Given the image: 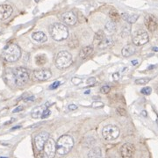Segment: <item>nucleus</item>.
Masks as SVG:
<instances>
[{
    "mask_svg": "<svg viewBox=\"0 0 158 158\" xmlns=\"http://www.w3.org/2000/svg\"><path fill=\"white\" fill-rule=\"evenodd\" d=\"M49 138V134L47 132H42L39 135H37L34 138V144L35 147H37V149L39 151H42L43 149V147L46 143V141H48V139Z\"/></svg>",
    "mask_w": 158,
    "mask_h": 158,
    "instance_id": "obj_10",
    "label": "nucleus"
},
{
    "mask_svg": "<svg viewBox=\"0 0 158 158\" xmlns=\"http://www.w3.org/2000/svg\"><path fill=\"white\" fill-rule=\"evenodd\" d=\"M50 113H51V112H50V110L49 109H47L46 111H44V113H42V119H46V118H48V116L50 115Z\"/></svg>",
    "mask_w": 158,
    "mask_h": 158,
    "instance_id": "obj_32",
    "label": "nucleus"
},
{
    "mask_svg": "<svg viewBox=\"0 0 158 158\" xmlns=\"http://www.w3.org/2000/svg\"><path fill=\"white\" fill-rule=\"evenodd\" d=\"M110 91H111V88H110V86H108V85H105V86H103V87L100 89V91H101L103 94H108V93L110 92Z\"/></svg>",
    "mask_w": 158,
    "mask_h": 158,
    "instance_id": "obj_29",
    "label": "nucleus"
},
{
    "mask_svg": "<svg viewBox=\"0 0 158 158\" xmlns=\"http://www.w3.org/2000/svg\"><path fill=\"white\" fill-rule=\"evenodd\" d=\"M149 81H150V78H149V77L140 78V79H137L136 81H135V84H140V85H144V84H147Z\"/></svg>",
    "mask_w": 158,
    "mask_h": 158,
    "instance_id": "obj_26",
    "label": "nucleus"
},
{
    "mask_svg": "<svg viewBox=\"0 0 158 158\" xmlns=\"http://www.w3.org/2000/svg\"><path fill=\"white\" fill-rule=\"evenodd\" d=\"M74 147V140L68 135L61 136L56 142V153L59 156L67 155Z\"/></svg>",
    "mask_w": 158,
    "mask_h": 158,
    "instance_id": "obj_1",
    "label": "nucleus"
},
{
    "mask_svg": "<svg viewBox=\"0 0 158 158\" xmlns=\"http://www.w3.org/2000/svg\"><path fill=\"white\" fill-rule=\"evenodd\" d=\"M105 30L107 33L113 34L116 31V24L113 21H108L105 26Z\"/></svg>",
    "mask_w": 158,
    "mask_h": 158,
    "instance_id": "obj_22",
    "label": "nucleus"
},
{
    "mask_svg": "<svg viewBox=\"0 0 158 158\" xmlns=\"http://www.w3.org/2000/svg\"><path fill=\"white\" fill-rule=\"evenodd\" d=\"M88 158H102L101 148L98 147H92L88 153Z\"/></svg>",
    "mask_w": 158,
    "mask_h": 158,
    "instance_id": "obj_21",
    "label": "nucleus"
},
{
    "mask_svg": "<svg viewBox=\"0 0 158 158\" xmlns=\"http://www.w3.org/2000/svg\"><path fill=\"white\" fill-rule=\"evenodd\" d=\"M68 109H69L70 111H75V110L77 109V106L76 105H69V107H68Z\"/></svg>",
    "mask_w": 158,
    "mask_h": 158,
    "instance_id": "obj_36",
    "label": "nucleus"
},
{
    "mask_svg": "<svg viewBox=\"0 0 158 158\" xmlns=\"http://www.w3.org/2000/svg\"><path fill=\"white\" fill-rule=\"evenodd\" d=\"M104 104L102 103V102H100V101H95L92 103V107L93 108H102L103 106H104Z\"/></svg>",
    "mask_w": 158,
    "mask_h": 158,
    "instance_id": "obj_31",
    "label": "nucleus"
},
{
    "mask_svg": "<svg viewBox=\"0 0 158 158\" xmlns=\"http://www.w3.org/2000/svg\"><path fill=\"white\" fill-rule=\"evenodd\" d=\"M13 120H14V119H11V120H9L8 122H6V123H5V125H8V124H10L11 122H13Z\"/></svg>",
    "mask_w": 158,
    "mask_h": 158,
    "instance_id": "obj_40",
    "label": "nucleus"
},
{
    "mask_svg": "<svg viewBox=\"0 0 158 158\" xmlns=\"http://www.w3.org/2000/svg\"><path fill=\"white\" fill-rule=\"evenodd\" d=\"M38 158H44V155H43V154H40V155L38 156Z\"/></svg>",
    "mask_w": 158,
    "mask_h": 158,
    "instance_id": "obj_44",
    "label": "nucleus"
},
{
    "mask_svg": "<svg viewBox=\"0 0 158 158\" xmlns=\"http://www.w3.org/2000/svg\"><path fill=\"white\" fill-rule=\"evenodd\" d=\"M47 62V57L44 55V54H40V55H37L36 58H35V63L37 65H44Z\"/></svg>",
    "mask_w": 158,
    "mask_h": 158,
    "instance_id": "obj_25",
    "label": "nucleus"
},
{
    "mask_svg": "<svg viewBox=\"0 0 158 158\" xmlns=\"http://www.w3.org/2000/svg\"><path fill=\"white\" fill-rule=\"evenodd\" d=\"M21 126H14V127H12L11 128V130H15V129H18V128H20Z\"/></svg>",
    "mask_w": 158,
    "mask_h": 158,
    "instance_id": "obj_41",
    "label": "nucleus"
},
{
    "mask_svg": "<svg viewBox=\"0 0 158 158\" xmlns=\"http://www.w3.org/2000/svg\"><path fill=\"white\" fill-rule=\"evenodd\" d=\"M132 64H133V65H135V64H138V61H136V60L132 61Z\"/></svg>",
    "mask_w": 158,
    "mask_h": 158,
    "instance_id": "obj_43",
    "label": "nucleus"
},
{
    "mask_svg": "<svg viewBox=\"0 0 158 158\" xmlns=\"http://www.w3.org/2000/svg\"><path fill=\"white\" fill-rule=\"evenodd\" d=\"M23 110V106H18L17 108H15L13 111H12V113H18V112H20V111H22Z\"/></svg>",
    "mask_w": 158,
    "mask_h": 158,
    "instance_id": "obj_37",
    "label": "nucleus"
},
{
    "mask_svg": "<svg viewBox=\"0 0 158 158\" xmlns=\"http://www.w3.org/2000/svg\"><path fill=\"white\" fill-rule=\"evenodd\" d=\"M73 62L72 55L68 51H60L55 58V65L58 69H66L71 65Z\"/></svg>",
    "mask_w": 158,
    "mask_h": 158,
    "instance_id": "obj_5",
    "label": "nucleus"
},
{
    "mask_svg": "<svg viewBox=\"0 0 158 158\" xmlns=\"http://www.w3.org/2000/svg\"><path fill=\"white\" fill-rule=\"evenodd\" d=\"M93 53V48L91 46H87V47H84V48L80 51L79 53V57L81 59H86L88 57H90Z\"/></svg>",
    "mask_w": 158,
    "mask_h": 158,
    "instance_id": "obj_19",
    "label": "nucleus"
},
{
    "mask_svg": "<svg viewBox=\"0 0 158 158\" xmlns=\"http://www.w3.org/2000/svg\"><path fill=\"white\" fill-rule=\"evenodd\" d=\"M152 91V89L150 87H144L143 89H141V92L143 95H149Z\"/></svg>",
    "mask_w": 158,
    "mask_h": 158,
    "instance_id": "obj_30",
    "label": "nucleus"
},
{
    "mask_svg": "<svg viewBox=\"0 0 158 158\" xmlns=\"http://www.w3.org/2000/svg\"><path fill=\"white\" fill-rule=\"evenodd\" d=\"M121 17H122V19L125 20L127 23H129V24H134V23H135L137 21V20H138L139 15L135 14V13L124 12V13L121 14Z\"/></svg>",
    "mask_w": 158,
    "mask_h": 158,
    "instance_id": "obj_18",
    "label": "nucleus"
},
{
    "mask_svg": "<svg viewBox=\"0 0 158 158\" xmlns=\"http://www.w3.org/2000/svg\"><path fill=\"white\" fill-rule=\"evenodd\" d=\"M144 23H145V26H146V27H147L148 31L153 33L157 29V20L152 14H148L145 17Z\"/></svg>",
    "mask_w": 158,
    "mask_h": 158,
    "instance_id": "obj_12",
    "label": "nucleus"
},
{
    "mask_svg": "<svg viewBox=\"0 0 158 158\" xmlns=\"http://www.w3.org/2000/svg\"><path fill=\"white\" fill-rule=\"evenodd\" d=\"M32 39L34 40L35 42H39V43H43V42H47L48 37L47 35L42 31L34 32L32 33Z\"/></svg>",
    "mask_w": 158,
    "mask_h": 158,
    "instance_id": "obj_17",
    "label": "nucleus"
},
{
    "mask_svg": "<svg viewBox=\"0 0 158 158\" xmlns=\"http://www.w3.org/2000/svg\"><path fill=\"white\" fill-rule=\"evenodd\" d=\"M33 76L36 79L44 81L49 79L52 76V73L48 70H37L33 71Z\"/></svg>",
    "mask_w": 158,
    "mask_h": 158,
    "instance_id": "obj_14",
    "label": "nucleus"
},
{
    "mask_svg": "<svg viewBox=\"0 0 158 158\" xmlns=\"http://www.w3.org/2000/svg\"><path fill=\"white\" fill-rule=\"evenodd\" d=\"M95 83H96V78H95V77H90V78L87 80V84L90 85V86L94 85Z\"/></svg>",
    "mask_w": 158,
    "mask_h": 158,
    "instance_id": "obj_33",
    "label": "nucleus"
},
{
    "mask_svg": "<svg viewBox=\"0 0 158 158\" xmlns=\"http://www.w3.org/2000/svg\"><path fill=\"white\" fill-rule=\"evenodd\" d=\"M105 37V33H104V31L100 30V31L97 32L94 35V43L95 44H97V45H98L99 42H101Z\"/></svg>",
    "mask_w": 158,
    "mask_h": 158,
    "instance_id": "obj_23",
    "label": "nucleus"
},
{
    "mask_svg": "<svg viewBox=\"0 0 158 158\" xmlns=\"http://www.w3.org/2000/svg\"><path fill=\"white\" fill-rule=\"evenodd\" d=\"M153 49H154V51H155V52H156V51H157V48H154Z\"/></svg>",
    "mask_w": 158,
    "mask_h": 158,
    "instance_id": "obj_46",
    "label": "nucleus"
},
{
    "mask_svg": "<svg viewBox=\"0 0 158 158\" xmlns=\"http://www.w3.org/2000/svg\"><path fill=\"white\" fill-rule=\"evenodd\" d=\"M61 20H63V23H65L68 26H74L77 21V18L73 11H69L63 12L61 15Z\"/></svg>",
    "mask_w": 158,
    "mask_h": 158,
    "instance_id": "obj_11",
    "label": "nucleus"
},
{
    "mask_svg": "<svg viewBox=\"0 0 158 158\" xmlns=\"http://www.w3.org/2000/svg\"><path fill=\"white\" fill-rule=\"evenodd\" d=\"M117 113H118V114H119L120 116H126V114H127L126 110L122 106H119L117 108Z\"/></svg>",
    "mask_w": 158,
    "mask_h": 158,
    "instance_id": "obj_28",
    "label": "nucleus"
},
{
    "mask_svg": "<svg viewBox=\"0 0 158 158\" xmlns=\"http://www.w3.org/2000/svg\"><path fill=\"white\" fill-rule=\"evenodd\" d=\"M149 37L146 31L139 30L137 31L133 36V43L136 46H142L148 42Z\"/></svg>",
    "mask_w": 158,
    "mask_h": 158,
    "instance_id": "obj_8",
    "label": "nucleus"
},
{
    "mask_svg": "<svg viewBox=\"0 0 158 158\" xmlns=\"http://www.w3.org/2000/svg\"><path fill=\"white\" fill-rule=\"evenodd\" d=\"M11 73L14 84H16L17 86H23L29 80V71L26 68L23 67L15 68L11 70Z\"/></svg>",
    "mask_w": 158,
    "mask_h": 158,
    "instance_id": "obj_3",
    "label": "nucleus"
},
{
    "mask_svg": "<svg viewBox=\"0 0 158 158\" xmlns=\"http://www.w3.org/2000/svg\"><path fill=\"white\" fill-rule=\"evenodd\" d=\"M136 52V49H135V47L132 44H128L125 46L122 50H121V54L124 57H129V56H132L133 54H135Z\"/></svg>",
    "mask_w": 158,
    "mask_h": 158,
    "instance_id": "obj_16",
    "label": "nucleus"
},
{
    "mask_svg": "<svg viewBox=\"0 0 158 158\" xmlns=\"http://www.w3.org/2000/svg\"><path fill=\"white\" fill-rule=\"evenodd\" d=\"M39 1H40V0H35V2H36V3H38Z\"/></svg>",
    "mask_w": 158,
    "mask_h": 158,
    "instance_id": "obj_47",
    "label": "nucleus"
},
{
    "mask_svg": "<svg viewBox=\"0 0 158 158\" xmlns=\"http://www.w3.org/2000/svg\"><path fill=\"white\" fill-rule=\"evenodd\" d=\"M71 81H72V83H73L74 84H76V85H78V84L82 83V79H81V78H77V77H73Z\"/></svg>",
    "mask_w": 158,
    "mask_h": 158,
    "instance_id": "obj_35",
    "label": "nucleus"
},
{
    "mask_svg": "<svg viewBox=\"0 0 158 158\" xmlns=\"http://www.w3.org/2000/svg\"><path fill=\"white\" fill-rule=\"evenodd\" d=\"M102 135L106 141H114L119 135V129L114 125H107L102 129Z\"/></svg>",
    "mask_w": 158,
    "mask_h": 158,
    "instance_id": "obj_6",
    "label": "nucleus"
},
{
    "mask_svg": "<svg viewBox=\"0 0 158 158\" xmlns=\"http://www.w3.org/2000/svg\"><path fill=\"white\" fill-rule=\"evenodd\" d=\"M13 9L10 5H0V20H5L10 18Z\"/></svg>",
    "mask_w": 158,
    "mask_h": 158,
    "instance_id": "obj_13",
    "label": "nucleus"
},
{
    "mask_svg": "<svg viewBox=\"0 0 158 158\" xmlns=\"http://www.w3.org/2000/svg\"><path fill=\"white\" fill-rule=\"evenodd\" d=\"M60 84H61V83L59 82V81H55L54 83H53L50 86H49V89L50 90H53V89H56L58 86H60Z\"/></svg>",
    "mask_w": 158,
    "mask_h": 158,
    "instance_id": "obj_34",
    "label": "nucleus"
},
{
    "mask_svg": "<svg viewBox=\"0 0 158 158\" xmlns=\"http://www.w3.org/2000/svg\"><path fill=\"white\" fill-rule=\"evenodd\" d=\"M90 92H91V91H85V92H84V93H85V94H89V93H90Z\"/></svg>",
    "mask_w": 158,
    "mask_h": 158,
    "instance_id": "obj_45",
    "label": "nucleus"
},
{
    "mask_svg": "<svg viewBox=\"0 0 158 158\" xmlns=\"http://www.w3.org/2000/svg\"><path fill=\"white\" fill-rule=\"evenodd\" d=\"M34 96H32V97H29V98H26L25 99V101H33L34 100Z\"/></svg>",
    "mask_w": 158,
    "mask_h": 158,
    "instance_id": "obj_39",
    "label": "nucleus"
},
{
    "mask_svg": "<svg viewBox=\"0 0 158 158\" xmlns=\"http://www.w3.org/2000/svg\"><path fill=\"white\" fill-rule=\"evenodd\" d=\"M43 149L44 158H54L56 153V142L51 138H48L43 147Z\"/></svg>",
    "mask_w": 158,
    "mask_h": 158,
    "instance_id": "obj_7",
    "label": "nucleus"
},
{
    "mask_svg": "<svg viewBox=\"0 0 158 158\" xmlns=\"http://www.w3.org/2000/svg\"><path fill=\"white\" fill-rule=\"evenodd\" d=\"M141 114L146 117V116H147V112H146V111H142V112H141Z\"/></svg>",
    "mask_w": 158,
    "mask_h": 158,
    "instance_id": "obj_42",
    "label": "nucleus"
},
{
    "mask_svg": "<svg viewBox=\"0 0 158 158\" xmlns=\"http://www.w3.org/2000/svg\"><path fill=\"white\" fill-rule=\"evenodd\" d=\"M49 105H50V103H49V102H47V103L44 104V105L34 108V109L32 111V118H33V119H39V118H41L42 113H44V111H46L47 109H48Z\"/></svg>",
    "mask_w": 158,
    "mask_h": 158,
    "instance_id": "obj_15",
    "label": "nucleus"
},
{
    "mask_svg": "<svg viewBox=\"0 0 158 158\" xmlns=\"http://www.w3.org/2000/svg\"><path fill=\"white\" fill-rule=\"evenodd\" d=\"M21 55L20 48L17 44L8 45L3 51V57L9 63H14L20 59Z\"/></svg>",
    "mask_w": 158,
    "mask_h": 158,
    "instance_id": "obj_4",
    "label": "nucleus"
},
{
    "mask_svg": "<svg viewBox=\"0 0 158 158\" xmlns=\"http://www.w3.org/2000/svg\"><path fill=\"white\" fill-rule=\"evenodd\" d=\"M113 79H114V80H119V73H114L113 75Z\"/></svg>",
    "mask_w": 158,
    "mask_h": 158,
    "instance_id": "obj_38",
    "label": "nucleus"
},
{
    "mask_svg": "<svg viewBox=\"0 0 158 158\" xmlns=\"http://www.w3.org/2000/svg\"><path fill=\"white\" fill-rule=\"evenodd\" d=\"M130 32H131V26H126L123 30H122V33H121V35L122 37H126L127 35L130 34Z\"/></svg>",
    "mask_w": 158,
    "mask_h": 158,
    "instance_id": "obj_27",
    "label": "nucleus"
},
{
    "mask_svg": "<svg viewBox=\"0 0 158 158\" xmlns=\"http://www.w3.org/2000/svg\"><path fill=\"white\" fill-rule=\"evenodd\" d=\"M109 17H110L111 20L113 21L114 23H115V22H118V21L119 20V19H120L119 14L118 11L116 10H114V9H112V10L109 11Z\"/></svg>",
    "mask_w": 158,
    "mask_h": 158,
    "instance_id": "obj_24",
    "label": "nucleus"
},
{
    "mask_svg": "<svg viewBox=\"0 0 158 158\" xmlns=\"http://www.w3.org/2000/svg\"><path fill=\"white\" fill-rule=\"evenodd\" d=\"M113 44V39H112L111 37H106V36H105V38H104L101 42H99V44H98V48H99L100 49H105V48H110Z\"/></svg>",
    "mask_w": 158,
    "mask_h": 158,
    "instance_id": "obj_20",
    "label": "nucleus"
},
{
    "mask_svg": "<svg viewBox=\"0 0 158 158\" xmlns=\"http://www.w3.org/2000/svg\"><path fill=\"white\" fill-rule=\"evenodd\" d=\"M119 152L122 158H132L135 155V147L131 143H125L120 147Z\"/></svg>",
    "mask_w": 158,
    "mask_h": 158,
    "instance_id": "obj_9",
    "label": "nucleus"
},
{
    "mask_svg": "<svg viewBox=\"0 0 158 158\" xmlns=\"http://www.w3.org/2000/svg\"><path fill=\"white\" fill-rule=\"evenodd\" d=\"M50 34L52 38L56 42H62L68 38L69 29L62 23H54L50 27Z\"/></svg>",
    "mask_w": 158,
    "mask_h": 158,
    "instance_id": "obj_2",
    "label": "nucleus"
}]
</instances>
